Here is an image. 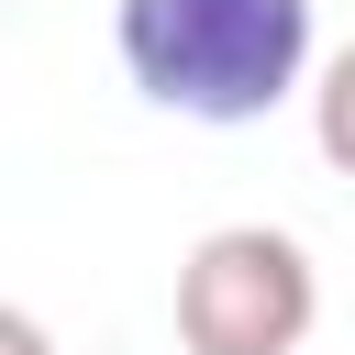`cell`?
Segmentation results:
<instances>
[{
	"instance_id": "6da1fadb",
	"label": "cell",
	"mask_w": 355,
	"mask_h": 355,
	"mask_svg": "<svg viewBox=\"0 0 355 355\" xmlns=\"http://www.w3.org/2000/svg\"><path fill=\"white\" fill-rule=\"evenodd\" d=\"M122 78L178 122H266L311 78V0H122Z\"/></svg>"
},
{
	"instance_id": "7a4b0ae2",
	"label": "cell",
	"mask_w": 355,
	"mask_h": 355,
	"mask_svg": "<svg viewBox=\"0 0 355 355\" xmlns=\"http://www.w3.org/2000/svg\"><path fill=\"white\" fill-rule=\"evenodd\" d=\"M311 311H322V277H311L300 233H277V222H222L178 266V344L189 355H300Z\"/></svg>"
},
{
	"instance_id": "3957f363",
	"label": "cell",
	"mask_w": 355,
	"mask_h": 355,
	"mask_svg": "<svg viewBox=\"0 0 355 355\" xmlns=\"http://www.w3.org/2000/svg\"><path fill=\"white\" fill-rule=\"evenodd\" d=\"M311 133H322V155L355 178V44L322 67V89H311Z\"/></svg>"
},
{
	"instance_id": "277c9868",
	"label": "cell",
	"mask_w": 355,
	"mask_h": 355,
	"mask_svg": "<svg viewBox=\"0 0 355 355\" xmlns=\"http://www.w3.org/2000/svg\"><path fill=\"white\" fill-rule=\"evenodd\" d=\"M0 355H55V344H44V322H33V311H11V322H0Z\"/></svg>"
}]
</instances>
